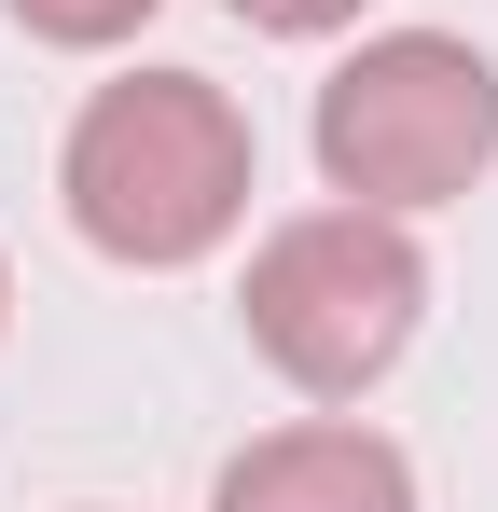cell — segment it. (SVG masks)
I'll list each match as a JSON object with an SVG mask.
<instances>
[{
  "label": "cell",
  "instance_id": "cell-4",
  "mask_svg": "<svg viewBox=\"0 0 498 512\" xmlns=\"http://www.w3.org/2000/svg\"><path fill=\"white\" fill-rule=\"evenodd\" d=\"M208 512H415V457L360 416H305V429L236 443Z\"/></svg>",
  "mask_w": 498,
  "mask_h": 512
},
{
  "label": "cell",
  "instance_id": "cell-1",
  "mask_svg": "<svg viewBox=\"0 0 498 512\" xmlns=\"http://www.w3.org/2000/svg\"><path fill=\"white\" fill-rule=\"evenodd\" d=\"M249 194H263V139H249V111L208 70H125V84H97L70 111L56 208H70L83 250L125 263V277L208 263L249 222Z\"/></svg>",
  "mask_w": 498,
  "mask_h": 512
},
{
  "label": "cell",
  "instance_id": "cell-6",
  "mask_svg": "<svg viewBox=\"0 0 498 512\" xmlns=\"http://www.w3.org/2000/svg\"><path fill=\"white\" fill-rule=\"evenodd\" d=\"M236 28H263V42H332V28H360V0H222Z\"/></svg>",
  "mask_w": 498,
  "mask_h": 512
},
{
  "label": "cell",
  "instance_id": "cell-3",
  "mask_svg": "<svg viewBox=\"0 0 498 512\" xmlns=\"http://www.w3.org/2000/svg\"><path fill=\"white\" fill-rule=\"evenodd\" d=\"M319 180L346 208H457L498 167V56L457 28H374L319 84Z\"/></svg>",
  "mask_w": 498,
  "mask_h": 512
},
{
  "label": "cell",
  "instance_id": "cell-7",
  "mask_svg": "<svg viewBox=\"0 0 498 512\" xmlns=\"http://www.w3.org/2000/svg\"><path fill=\"white\" fill-rule=\"evenodd\" d=\"M0 319H14V277H0Z\"/></svg>",
  "mask_w": 498,
  "mask_h": 512
},
{
  "label": "cell",
  "instance_id": "cell-5",
  "mask_svg": "<svg viewBox=\"0 0 498 512\" xmlns=\"http://www.w3.org/2000/svg\"><path fill=\"white\" fill-rule=\"evenodd\" d=\"M28 42H56V56H111V42H139L153 28V0H0Z\"/></svg>",
  "mask_w": 498,
  "mask_h": 512
},
{
  "label": "cell",
  "instance_id": "cell-2",
  "mask_svg": "<svg viewBox=\"0 0 498 512\" xmlns=\"http://www.w3.org/2000/svg\"><path fill=\"white\" fill-rule=\"evenodd\" d=\"M415 319H429V250L402 208H305L277 222L236 277V333L263 346V374H291L305 402H360L402 374Z\"/></svg>",
  "mask_w": 498,
  "mask_h": 512
}]
</instances>
